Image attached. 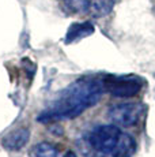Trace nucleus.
<instances>
[{
  "mask_svg": "<svg viewBox=\"0 0 155 157\" xmlns=\"http://www.w3.org/2000/svg\"><path fill=\"white\" fill-rule=\"evenodd\" d=\"M103 93L102 82L94 78H80L67 86L46 109L38 115L41 123H53L75 119L101 100Z\"/></svg>",
  "mask_w": 155,
  "mask_h": 157,
  "instance_id": "nucleus-1",
  "label": "nucleus"
},
{
  "mask_svg": "<svg viewBox=\"0 0 155 157\" xmlns=\"http://www.w3.org/2000/svg\"><path fill=\"white\" fill-rule=\"evenodd\" d=\"M82 140V152L87 157H131L136 150L135 140L114 123L97 126Z\"/></svg>",
  "mask_w": 155,
  "mask_h": 157,
  "instance_id": "nucleus-2",
  "label": "nucleus"
},
{
  "mask_svg": "<svg viewBox=\"0 0 155 157\" xmlns=\"http://www.w3.org/2000/svg\"><path fill=\"white\" fill-rule=\"evenodd\" d=\"M103 90L109 94L118 98H128L133 97L140 92L142 83L139 79L132 77H114L108 75L102 79Z\"/></svg>",
  "mask_w": 155,
  "mask_h": 157,
  "instance_id": "nucleus-3",
  "label": "nucleus"
},
{
  "mask_svg": "<svg viewBox=\"0 0 155 157\" xmlns=\"http://www.w3.org/2000/svg\"><path fill=\"white\" fill-rule=\"evenodd\" d=\"M143 113V107L138 102H124L112 105L109 109V117L114 124L121 127H131L139 122Z\"/></svg>",
  "mask_w": 155,
  "mask_h": 157,
  "instance_id": "nucleus-4",
  "label": "nucleus"
},
{
  "mask_svg": "<svg viewBox=\"0 0 155 157\" xmlns=\"http://www.w3.org/2000/svg\"><path fill=\"white\" fill-rule=\"evenodd\" d=\"M29 138H30V131L26 127H20L16 128L14 131L8 132L2 141L3 147L8 150H19L29 142Z\"/></svg>",
  "mask_w": 155,
  "mask_h": 157,
  "instance_id": "nucleus-5",
  "label": "nucleus"
},
{
  "mask_svg": "<svg viewBox=\"0 0 155 157\" xmlns=\"http://www.w3.org/2000/svg\"><path fill=\"white\" fill-rule=\"evenodd\" d=\"M114 7V0H86L85 13L94 18H102L112 13Z\"/></svg>",
  "mask_w": 155,
  "mask_h": 157,
  "instance_id": "nucleus-6",
  "label": "nucleus"
},
{
  "mask_svg": "<svg viewBox=\"0 0 155 157\" xmlns=\"http://www.w3.org/2000/svg\"><path fill=\"white\" fill-rule=\"evenodd\" d=\"M94 33V26L90 22H83V23H72L70 26L65 36V43L71 44L79 41L85 37H88Z\"/></svg>",
  "mask_w": 155,
  "mask_h": 157,
  "instance_id": "nucleus-7",
  "label": "nucleus"
},
{
  "mask_svg": "<svg viewBox=\"0 0 155 157\" xmlns=\"http://www.w3.org/2000/svg\"><path fill=\"white\" fill-rule=\"evenodd\" d=\"M30 157H63L61 152L56 145L50 142H40L30 149Z\"/></svg>",
  "mask_w": 155,
  "mask_h": 157,
  "instance_id": "nucleus-8",
  "label": "nucleus"
},
{
  "mask_svg": "<svg viewBox=\"0 0 155 157\" xmlns=\"http://www.w3.org/2000/svg\"><path fill=\"white\" fill-rule=\"evenodd\" d=\"M63 157H76V155H75V153L72 152V150H68V152L65 153V155L63 156Z\"/></svg>",
  "mask_w": 155,
  "mask_h": 157,
  "instance_id": "nucleus-9",
  "label": "nucleus"
}]
</instances>
